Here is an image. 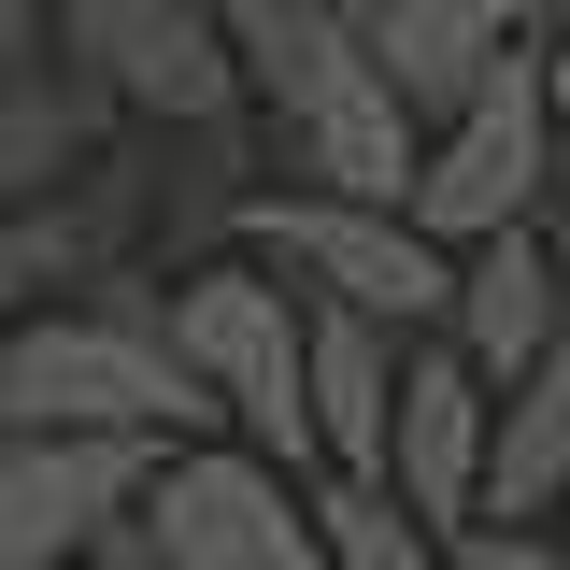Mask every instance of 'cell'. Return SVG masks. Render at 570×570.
<instances>
[{
	"mask_svg": "<svg viewBox=\"0 0 570 570\" xmlns=\"http://www.w3.org/2000/svg\"><path fill=\"white\" fill-rule=\"evenodd\" d=\"M0 428H115V442H214L200 371L157 328V272H100L0 328Z\"/></svg>",
	"mask_w": 570,
	"mask_h": 570,
	"instance_id": "obj_1",
	"label": "cell"
},
{
	"mask_svg": "<svg viewBox=\"0 0 570 570\" xmlns=\"http://www.w3.org/2000/svg\"><path fill=\"white\" fill-rule=\"evenodd\" d=\"M228 58H243V115H272L285 186H343V200H400L414 186V115L371 71L356 0H214Z\"/></svg>",
	"mask_w": 570,
	"mask_h": 570,
	"instance_id": "obj_2",
	"label": "cell"
},
{
	"mask_svg": "<svg viewBox=\"0 0 570 570\" xmlns=\"http://www.w3.org/2000/svg\"><path fill=\"white\" fill-rule=\"evenodd\" d=\"M157 328L200 371L214 442L272 456V471H314V414H299V285L257 272V257H200V272L157 285Z\"/></svg>",
	"mask_w": 570,
	"mask_h": 570,
	"instance_id": "obj_3",
	"label": "cell"
},
{
	"mask_svg": "<svg viewBox=\"0 0 570 570\" xmlns=\"http://www.w3.org/2000/svg\"><path fill=\"white\" fill-rule=\"evenodd\" d=\"M243 228V257L285 272L299 299H343L371 328H442V243H428L400 200H343V186H257V200H228Z\"/></svg>",
	"mask_w": 570,
	"mask_h": 570,
	"instance_id": "obj_4",
	"label": "cell"
},
{
	"mask_svg": "<svg viewBox=\"0 0 570 570\" xmlns=\"http://www.w3.org/2000/svg\"><path fill=\"white\" fill-rule=\"evenodd\" d=\"M43 58L100 115H142V129H228L243 115V58H228L214 0H58Z\"/></svg>",
	"mask_w": 570,
	"mask_h": 570,
	"instance_id": "obj_5",
	"label": "cell"
},
{
	"mask_svg": "<svg viewBox=\"0 0 570 570\" xmlns=\"http://www.w3.org/2000/svg\"><path fill=\"white\" fill-rule=\"evenodd\" d=\"M557 142H570V129H557V100H542V43H528V58H499L456 115H428V129H414V186H400V214L456 257V243H485V228H513V214L542 200Z\"/></svg>",
	"mask_w": 570,
	"mask_h": 570,
	"instance_id": "obj_6",
	"label": "cell"
},
{
	"mask_svg": "<svg viewBox=\"0 0 570 570\" xmlns=\"http://www.w3.org/2000/svg\"><path fill=\"white\" fill-rule=\"evenodd\" d=\"M129 528H142L171 570H328L299 471L243 456V442H157V471H142V513H129Z\"/></svg>",
	"mask_w": 570,
	"mask_h": 570,
	"instance_id": "obj_7",
	"label": "cell"
},
{
	"mask_svg": "<svg viewBox=\"0 0 570 570\" xmlns=\"http://www.w3.org/2000/svg\"><path fill=\"white\" fill-rule=\"evenodd\" d=\"M142 471L157 442H115V428H0V570H58L115 542L142 513Z\"/></svg>",
	"mask_w": 570,
	"mask_h": 570,
	"instance_id": "obj_8",
	"label": "cell"
},
{
	"mask_svg": "<svg viewBox=\"0 0 570 570\" xmlns=\"http://www.w3.org/2000/svg\"><path fill=\"white\" fill-rule=\"evenodd\" d=\"M485 371L442 343V328H414L400 343V400H385V471L371 485H400V513H428L442 542L485 513Z\"/></svg>",
	"mask_w": 570,
	"mask_h": 570,
	"instance_id": "obj_9",
	"label": "cell"
},
{
	"mask_svg": "<svg viewBox=\"0 0 570 570\" xmlns=\"http://www.w3.org/2000/svg\"><path fill=\"white\" fill-rule=\"evenodd\" d=\"M356 29H371V71L400 86V115H456L499 58H528L542 29H570V0H356Z\"/></svg>",
	"mask_w": 570,
	"mask_h": 570,
	"instance_id": "obj_10",
	"label": "cell"
},
{
	"mask_svg": "<svg viewBox=\"0 0 570 570\" xmlns=\"http://www.w3.org/2000/svg\"><path fill=\"white\" fill-rule=\"evenodd\" d=\"M129 214H142V171H129V157H86L71 186L14 200V214H0V328L43 314V299H71L100 257H129Z\"/></svg>",
	"mask_w": 570,
	"mask_h": 570,
	"instance_id": "obj_11",
	"label": "cell"
},
{
	"mask_svg": "<svg viewBox=\"0 0 570 570\" xmlns=\"http://www.w3.org/2000/svg\"><path fill=\"white\" fill-rule=\"evenodd\" d=\"M557 328H570V285H557V257H542V228H528V214L485 228V243H456V272H442V343L471 356L485 385H513Z\"/></svg>",
	"mask_w": 570,
	"mask_h": 570,
	"instance_id": "obj_12",
	"label": "cell"
},
{
	"mask_svg": "<svg viewBox=\"0 0 570 570\" xmlns=\"http://www.w3.org/2000/svg\"><path fill=\"white\" fill-rule=\"evenodd\" d=\"M400 343L414 328H371L343 299H299V414H314V471H385V400H400Z\"/></svg>",
	"mask_w": 570,
	"mask_h": 570,
	"instance_id": "obj_13",
	"label": "cell"
},
{
	"mask_svg": "<svg viewBox=\"0 0 570 570\" xmlns=\"http://www.w3.org/2000/svg\"><path fill=\"white\" fill-rule=\"evenodd\" d=\"M557 485H570V328L485 400V513L528 528V513H557Z\"/></svg>",
	"mask_w": 570,
	"mask_h": 570,
	"instance_id": "obj_14",
	"label": "cell"
},
{
	"mask_svg": "<svg viewBox=\"0 0 570 570\" xmlns=\"http://www.w3.org/2000/svg\"><path fill=\"white\" fill-rule=\"evenodd\" d=\"M100 129H115V115H100V100H86L58 58L0 71V214H14V200H43V186H71V171L100 157Z\"/></svg>",
	"mask_w": 570,
	"mask_h": 570,
	"instance_id": "obj_15",
	"label": "cell"
},
{
	"mask_svg": "<svg viewBox=\"0 0 570 570\" xmlns=\"http://www.w3.org/2000/svg\"><path fill=\"white\" fill-rule=\"evenodd\" d=\"M299 499H314V542H328V570H442V528H428V513H400V485L299 471Z\"/></svg>",
	"mask_w": 570,
	"mask_h": 570,
	"instance_id": "obj_16",
	"label": "cell"
},
{
	"mask_svg": "<svg viewBox=\"0 0 570 570\" xmlns=\"http://www.w3.org/2000/svg\"><path fill=\"white\" fill-rule=\"evenodd\" d=\"M442 570H570V542L542 513H528V528H513V513H471V528L442 542Z\"/></svg>",
	"mask_w": 570,
	"mask_h": 570,
	"instance_id": "obj_17",
	"label": "cell"
},
{
	"mask_svg": "<svg viewBox=\"0 0 570 570\" xmlns=\"http://www.w3.org/2000/svg\"><path fill=\"white\" fill-rule=\"evenodd\" d=\"M528 228H542V257H557V285H570V142H557V171H542V200H528Z\"/></svg>",
	"mask_w": 570,
	"mask_h": 570,
	"instance_id": "obj_18",
	"label": "cell"
},
{
	"mask_svg": "<svg viewBox=\"0 0 570 570\" xmlns=\"http://www.w3.org/2000/svg\"><path fill=\"white\" fill-rule=\"evenodd\" d=\"M58 570H171V557H157L142 528H115V542H86V557H58Z\"/></svg>",
	"mask_w": 570,
	"mask_h": 570,
	"instance_id": "obj_19",
	"label": "cell"
},
{
	"mask_svg": "<svg viewBox=\"0 0 570 570\" xmlns=\"http://www.w3.org/2000/svg\"><path fill=\"white\" fill-rule=\"evenodd\" d=\"M43 58V0H0V71H29Z\"/></svg>",
	"mask_w": 570,
	"mask_h": 570,
	"instance_id": "obj_20",
	"label": "cell"
},
{
	"mask_svg": "<svg viewBox=\"0 0 570 570\" xmlns=\"http://www.w3.org/2000/svg\"><path fill=\"white\" fill-rule=\"evenodd\" d=\"M542 100H557V129H570V29H542Z\"/></svg>",
	"mask_w": 570,
	"mask_h": 570,
	"instance_id": "obj_21",
	"label": "cell"
},
{
	"mask_svg": "<svg viewBox=\"0 0 570 570\" xmlns=\"http://www.w3.org/2000/svg\"><path fill=\"white\" fill-rule=\"evenodd\" d=\"M542 528H557V542H570V485H557V513H542Z\"/></svg>",
	"mask_w": 570,
	"mask_h": 570,
	"instance_id": "obj_22",
	"label": "cell"
}]
</instances>
